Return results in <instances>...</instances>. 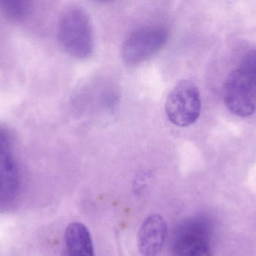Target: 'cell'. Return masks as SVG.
Listing matches in <instances>:
<instances>
[{
    "label": "cell",
    "instance_id": "9",
    "mask_svg": "<svg viewBox=\"0 0 256 256\" xmlns=\"http://www.w3.org/2000/svg\"><path fill=\"white\" fill-rule=\"evenodd\" d=\"M239 66L250 72L256 78V49L248 51L242 59Z\"/></svg>",
    "mask_w": 256,
    "mask_h": 256
},
{
    "label": "cell",
    "instance_id": "5",
    "mask_svg": "<svg viewBox=\"0 0 256 256\" xmlns=\"http://www.w3.org/2000/svg\"><path fill=\"white\" fill-rule=\"evenodd\" d=\"M168 39V31L164 27L153 26L136 30L123 43L122 57L130 66L140 64L158 54Z\"/></svg>",
    "mask_w": 256,
    "mask_h": 256
},
{
    "label": "cell",
    "instance_id": "3",
    "mask_svg": "<svg viewBox=\"0 0 256 256\" xmlns=\"http://www.w3.org/2000/svg\"><path fill=\"white\" fill-rule=\"evenodd\" d=\"M166 113L170 121L179 127H188L196 123L201 116V93L195 83L180 81L167 97Z\"/></svg>",
    "mask_w": 256,
    "mask_h": 256
},
{
    "label": "cell",
    "instance_id": "7",
    "mask_svg": "<svg viewBox=\"0 0 256 256\" xmlns=\"http://www.w3.org/2000/svg\"><path fill=\"white\" fill-rule=\"evenodd\" d=\"M66 256H96L91 233L84 224L73 222L64 234Z\"/></svg>",
    "mask_w": 256,
    "mask_h": 256
},
{
    "label": "cell",
    "instance_id": "8",
    "mask_svg": "<svg viewBox=\"0 0 256 256\" xmlns=\"http://www.w3.org/2000/svg\"><path fill=\"white\" fill-rule=\"evenodd\" d=\"M2 9L6 16L14 21L22 19L28 10V3L24 1H4L1 3Z\"/></svg>",
    "mask_w": 256,
    "mask_h": 256
},
{
    "label": "cell",
    "instance_id": "1",
    "mask_svg": "<svg viewBox=\"0 0 256 256\" xmlns=\"http://www.w3.org/2000/svg\"><path fill=\"white\" fill-rule=\"evenodd\" d=\"M60 45L69 55L79 60L91 57L94 48L92 24L88 14L82 8L66 9L58 27Z\"/></svg>",
    "mask_w": 256,
    "mask_h": 256
},
{
    "label": "cell",
    "instance_id": "4",
    "mask_svg": "<svg viewBox=\"0 0 256 256\" xmlns=\"http://www.w3.org/2000/svg\"><path fill=\"white\" fill-rule=\"evenodd\" d=\"M174 256H210L212 228L204 218L188 219L179 225L173 238Z\"/></svg>",
    "mask_w": 256,
    "mask_h": 256
},
{
    "label": "cell",
    "instance_id": "6",
    "mask_svg": "<svg viewBox=\"0 0 256 256\" xmlns=\"http://www.w3.org/2000/svg\"><path fill=\"white\" fill-rule=\"evenodd\" d=\"M168 228L160 215H150L144 219L138 234V247L143 256H158L166 240Z\"/></svg>",
    "mask_w": 256,
    "mask_h": 256
},
{
    "label": "cell",
    "instance_id": "2",
    "mask_svg": "<svg viewBox=\"0 0 256 256\" xmlns=\"http://www.w3.org/2000/svg\"><path fill=\"white\" fill-rule=\"evenodd\" d=\"M222 97L230 112L238 117H250L256 111V77L238 66L224 82Z\"/></svg>",
    "mask_w": 256,
    "mask_h": 256
}]
</instances>
